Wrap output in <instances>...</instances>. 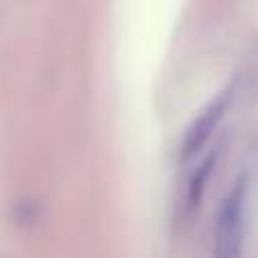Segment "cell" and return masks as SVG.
Masks as SVG:
<instances>
[{"label": "cell", "mask_w": 258, "mask_h": 258, "mask_svg": "<svg viewBox=\"0 0 258 258\" xmlns=\"http://www.w3.org/2000/svg\"><path fill=\"white\" fill-rule=\"evenodd\" d=\"M242 215H245V179L227 195L215 224V254L233 258L242 249Z\"/></svg>", "instance_id": "obj_1"}, {"label": "cell", "mask_w": 258, "mask_h": 258, "mask_svg": "<svg viewBox=\"0 0 258 258\" xmlns=\"http://www.w3.org/2000/svg\"><path fill=\"white\" fill-rule=\"evenodd\" d=\"M229 100H231V91H224V93L220 95L215 102H211L209 109H206V111L190 125V129L186 132V138H183V145H181L183 159L197 154V152L204 147V143L209 141V136L213 134V129L218 127L220 118H222L224 111H227Z\"/></svg>", "instance_id": "obj_2"}, {"label": "cell", "mask_w": 258, "mask_h": 258, "mask_svg": "<svg viewBox=\"0 0 258 258\" xmlns=\"http://www.w3.org/2000/svg\"><path fill=\"white\" fill-rule=\"evenodd\" d=\"M213 163H215V156H209V159H206V163L202 165V168L197 170V174L192 177V181H190V192H188L190 206H197V202H200L202 192H204V183H206V179H209Z\"/></svg>", "instance_id": "obj_3"}]
</instances>
